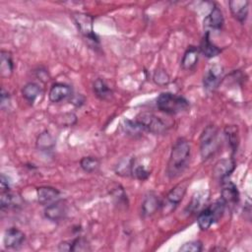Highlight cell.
I'll return each mask as SVG.
<instances>
[{"mask_svg":"<svg viewBox=\"0 0 252 252\" xmlns=\"http://www.w3.org/2000/svg\"><path fill=\"white\" fill-rule=\"evenodd\" d=\"M40 94H41V88L39 87L38 84L33 82L26 84L22 89V94L24 98L30 103H32Z\"/></svg>","mask_w":252,"mask_h":252,"instance_id":"cell-23","label":"cell"},{"mask_svg":"<svg viewBox=\"0 0 252 252\" xmlns=\"http://www.w3.org/2000/svg\"><path fill=\"white\" fill-rule=\"evenodd\" d=\"M223 22L224 21L221 10L220 9V7L215 5L210 13L205 17L204 27L206 28V32H209V30L220 31L223 26Z\"/></svg>","mask_w":252,"mask_h":252,"instance_id":"cell-12","label":"cell"},{"mask_svg":"<svg viewBox=\"0 0 252 252\" xmlns=\"http://www.w3.org/2000/svg\"><path fill=\"white\" fill-rule=\"evenodd\" d=\"M25 233L17 227H9L4 232L3 242L8 249H15L20 247L25 241Z\"/></svg>","mask_w":252,"mask_h":252,"instance_id":"cell-11","label":"cell"},{"mask_svg":"<svg viewBox=\"0 0 252 252\" xmlns=\"http://www.w3.org/2000/svg\"><path fill=\"white\" fill-rule=\"evenodd\" d=\"M0 188H1V191L10 190V182L8 180V177L5 176L4 174H2L0 178Z\"/></svg>","mask_w":252,"mask_h":252,"instance_id":"cell-34","label":"cell"},{"mask_svg":"<svg viewBox=\"0 0 252 252\" xmlns=\"http://www.w3.org/2000/svg\"><path fill=\"white\" fill-rule=\"evenodd\" d=\"M207 198H204V195H202V193H197L196 195L193 196L189 206H188V210L190 213H196V212H200L203 209V205L206 202Z\"/></svg>","mask_w":252,"mask_h":252,"instance_id":"cell-28","label":"cell"},{"mask_svg":"<svg viewBox=\"0 0 252 252\" xmlns=\"http://www.w3.org/2000/svg\"><path fill=\"white\" fill-rule=\"evenodd\" d=\"M135 121L141 126L144 131L157 135L164 134L170 128V126L164 120L149 111L140 112L136 116Z\"/></svg>","mask_w":252,"mask_h":252,"instance_id":"cell-5","label":"cell"},{"mask_svg":"<svg viewBox=\"0 0 252 252\" xmlns=\"http://www.w3.org/2000/svg\"><path fill=\"white\" fill-rule=\"evenodd\" d=\"M186 188L187 186L185 183H180L169 191L165 201L163 203L161 202L160 206V209L164 214H169L177 207V205L182 201L186 193Z\"/></svg>","mask_w":252,"mask_h":252,"instance_id":"cell-7","label":"cell"},{"mask_svg":"<svg viewBox=\"0 0 252 252\" xmlns=\"http://www.w3.org/2000/svg\"><path fill=\"white\" fill-rule=\"evenodd\" d=\"M93 90L94 94L101 100H107L112 96V91L104 80L98 78L93 84Z\"/></svg>","mask_w":252,"mask_h":252,"instance_id":"cell-21","label":"cell"},{"mask_svg":"<svg viewBox=\"0 0 252 252\" xmlns=\"http://www.w3.org/2000/svg\"><path fill=\"white\" fill-rule=\"evenodd\" d=\"M9 104H10V94L4 88H2V90H1V108L2 109L8 108Z\"/></svg>","mask_w":252,"mask_h":252,"instance_id":"cell-33","label":"cell"},{"mask_svg":"<svg viewBox=\"0 0 252 252\" xmlns=\"http://www.w3.org/2000/svg\"><path fill=\"white\" fill-rule=\"evenodd\" d=\"M73 20L79 30V32L89 40L94 43H98V38L94 32V18L85 13H74Z\"/></svg>","mask_w":252,"mask_h":252,"instance_id":"cell-6","label":"cell"},{"mask_svg":"<svg viewBox=\"0 0 252 252\" xmlns=\"http://www.w3.org/2000/svg\"><path fill=\"white\" fill-rule=\"evenodd\" d=\"M203 249V244L199 240H192L189 242L184 243L182 246H180L179 251L182 252H200Z\"/></svg>","mask_w":252,"mask_h":252,"instance_id":"cell-29","label":"cell"},{"mask_svg":"<svg viewBox=\"0 0 252 252\" xmlns=\"http://www.w3.org/2000/svg\"><path fill=\"white\" fill-rule=\"evenodd\" d=\"M132 173L139 180H146L150 176V171H148L143 165L134 166Z\"/></svg>","mask_w":252,"mask_h":252,"instance_id":"cell-32","label":"cell"},{"mask_svg":"<svg viewBox=\"0 0 252 252\" xmlns=\"http://www.w3.org/2000/svg\"><path fill=\"white\" fill-rule=\"evenodd\" d=\"M199 51L208 58H213L221 52V49L212 42L210 38V32H206L199 46Z\"/></svg>","mask_w":252,"mask_h":252,"instance_id":"cell-18","label":"cell"},{"mask_svg":"<svg viewBox=\"0 0 252 252\" xmlns=\"http://www.w3.org/2000/svg\"><path fill=\"white\" fill-rule=\"evenodd\" d=\"M73 95L72 88L64 83H55L49 90L48 97L51 102H59Z\"/></svg>","mask_w":252,"mask_h":252,"instance_id":"cell-13","label":"cell"},{"mask_svg":"<svg viewBox=\"0 0 252 252\" xmlns=\"http://www.w3.org/2000/svg\"><path fill=\"white\" fill-rule=\"evenodd\" d=\"M121 130L126 136H129L132 138L141 137L142 133L144 132V130L136 121H132L129 119H124L122 121Z\"/></svg>","mask_w":252,"mask_h":252,"instance_id":"cell-22","label":"cell"},{"mask_svg":"<svg viewBox=\"0 0 252 252\" xmlns=\"http://www.w3.org/2000/svg\"><path fill=\"white\" fill-rule=\"evenodd\" d=\"M59 251H89L91 250L89 242L82 237L75 238L70 241H64L58 246Z\"/></svg>","mask_w":252,"mask_h":252,"instance_id":"cell-19","label":"cell"},{"mask_svg":"<svg viewBox=\"0 0 252 252\" xmlns=\"http://www.w3.org/2000/svg\"><path fill=\"white\" fill-rule=\"evenodd\" d=\"M158 108L166 114H177L189 107V101L181 95L173 93H161L157 98Z\"/></svg>","mask_w":252,"mask_h":252,"instance_id":"cell-2","label":"cell"},{"mask_svg":"<svg viewBox=\"0 0 252 252\" xmlns=\"http://www.w3.org/2000/svg\"><path fill=\"white\" fill-rule=\"evenodd\" d=\"M160 206L161 202L158 197L154 193H148L142 203V215L144 217H150L160 209Z\"/></svg>","mask_w":252,"mask_h":252,"instance_id":"cell-17","label":"cell"},{"mask_svg":"<svg viewBox=\"0 0 252 252\" xmlns=\"http://www.w3.org/2000/svg\"><path fill=\"white\" fill-rule=\"evenodd\" d=\"M99 165H100L99 160L94 157H84L80 160L81 168L88 173L95 172L99 168Z\"/></svg>","mask_w":252,"mask_h":252,"instance_id":"cell-26","label":"cell"},{"mask_svg":"<svg viewBox=\"0 0 252 252\" xmlns=\"http://www.w3.org/2000/svg\"><path fill=\"white\" fill-rule=\"evenodd\" d=\"M67 214V205L63 200H57L47 206L44 209V216L52 220V221H59L65 218Z\"/></svg>","mask_w":252,"mask_h":252,"instance_id":"cell-10","label":"cell"},{"mask_svg":"<svg viewBox=\"0 0 252 252\" xmlns=\"http://www.w3.org/2000/svg\"><path fill=\"white\" fill-rule=\"evenodd\" d=\"M154 81L158 85L164 86V85H167L169 83V76L167 75V73L164 70L158 69L154 74Z\"/></svg>","mask_w":252,"mask_h":252,"instance_id":"cell-31","label":"cell"},{"mask_svg":"<svg viewBox=\"0 0 252 252\" xmlns=\"http://www.w3.org/2000/svg\"><path fill=\"white\" fill-rule=\"evenodd\" d=\"M235 168V161L233 158H222L219 160L213 169L214 176L220 180L224 177H229Z\"/></svg>","mask_w":252,"mask_h":252,"instance_id":"cell-15","label":"cell"},{"mask_svg":"<svg viewBox=\"0 0 252 252\" xmlns=\"http://www.w3.org/2000/svg\"><path fill=\"white\" fill-rule=\"evenodd\" d=\"M36 194L38 203L43 206H47L57 201L60 196V192L56 188L50 186H41L37 188Z\"/></svg>","mask_w":252,"mask_h":252,"instance_id":"cell-16","label":"cell"},{"mask_svg":"<svg viewBox=\"0 0 252 252\" xmlns=\"http://www.w3.org/2000/svg\"><path fill=\"white\" fill-rule=\"evenodd\" d=\"M224 208H225V203L221 199H220L216 201L214 204L210 205L209 207L202 209L198 213V218H197L198 226L202 230H207L208 228H210L212 224L217 222L222 217Z\"/></svg>","mask_w":252,"mask_h":252,"instance_id":"cell-4","label":"cell"},{"mask_svg":"<svg viewBox=\"0 0 252 252\" xmlns=\"http://www.w3.org/2000/svg\"><path fill=\"white\" fill-rule=\"evenodd\" d=\"M228 6L232 16L239 23L244 24L248 16L249 2L247 0H231L228 2Z\"/></svg>","mask_w":252,"mask_h":252,"instance_id":"cell-14","label":"cell"},{"mask_svg":"<svg viewBox=\"0 0 252 252\" xmlns=\"http://www.w3.org/2000/svg\"><path fill=\"white\" fill-rule=\"evenodd\" d=\"M1 61H0V71L2 77H8L12 74L14 70V63L12 59V55L10 52L6 50H1L0 53Z\"/></svg>","mask_w":252,"mask_h":252,"instance_id":"cell-24","label":"cell"},{"mask_svg":"<svg viewBox=\"0 0 252 252\" xmlns=\"http://www.w3.org/2000/svg\"><path fill=\"white\" fill-rule=\"evenodd\" d=\"M199 59V49L196 46H189L185 51L182 60H181V67L184 70H191L193 69L198 62Z\"/></svg>","mask_w":252,"mask_h":252,"instance_id":"cell-20","label":"cell"},{"mask_svg":"<svg viewBox=\"0 0 252 252\" xmlns=\"http://www.w3.org/2000/svg\"><path fill=\"white\" fill-rule=\"evenodd\" d=\"M191 157L190 143L185 138H178L172 146L166 166V175L169 179L180 176L188 167Z\"/></svg>","mask_w":252,"mask_h":252,"instance_id":"cell-1","label":"cell"},{"mask_svg":"<svg viewBox=\"0 0 252 252\" xmlns=\"http://www.w3.org/2000/svg\"><path fill=\"white\" fill-rule=\"evenodd\" d=\"M14 203V195L10 192V190L8 191H1L0 193V206L1 209H8L10 208Z\"/></svg>","mask_w":252,"mask_h":252,"instance_id":"cell-30","label":"cell"},{"mask_svg":"<svg viewBox=\"0 0 252 252\" xmlns=\"http://www.w3.org/2000/svg\"><path fill=\"white\" fill-rule=\"evenodd\" d=\"M223 76V67L220 64H214L209 67L203 78V85L206 91L214 92L219 85Z\"/></svg>","mask_w":252,"mask_h":252,"instance_id":"cell-8","label":"cell"},{"mask_svg":"<svg viewBox=\"0 0 252 252\" xmlns=\"http://www.w3.org/2000/svg\"><path fill=\"white\" fill-rule=\"evenodd\" d=\"M224 135L226 136V139L228 141L229 147L232 150V153L234 154L237 151L238 142H239L238 133H237V127H235L234 125L226 126L225 129H224Z\"/></svg>","mask_w":252,"mask_h":252,"instance_id":"cell-25","label":"cell"},{"mask_svg":"<svg viewBox=\"0 0 252 252\" xmlns=\"http://www.w3.org/2000/svg\"><path fill=\"white\" fill-rule=\"evenodd\" d=\"M36 146L41 151H47V150H51L53 148L54 140H53L52 136L49 134V132L44 131L39 135V137L36 141Z\"/></svg>","mask_w":252,"mask_h":252,"instance_id":"cell-27","label":"cell"},{"mask_svg":"<svg viewBox=\"0 0 252 252\" xmlns=\"http://www.w3.org/2000/svg\"><path fill=\"white\" fill-rule=\"evenodd\" d=\"M219 130L215 125L207 126L200 136V154L203 159H208L220 149Z\"/></svg>","mask_w":252,"mask_h":252,"instance_id":"cell-3","label":"cell"},{"mask_svg":"<svg viewBox=\"0 0 252 252\" xmlns=\"http://www.w3.org/2000/svg\"><path fill=\"white\" fill-rule=\"evenodd\" d=\"M221 185V200L226 204H236L239 201V192L236 185L229 179L224 177L220 180Z\"/></svg>","mask_w":252,"mask_h":252,"instance_id":"cell-9","label":"cell"}]
</instances>
